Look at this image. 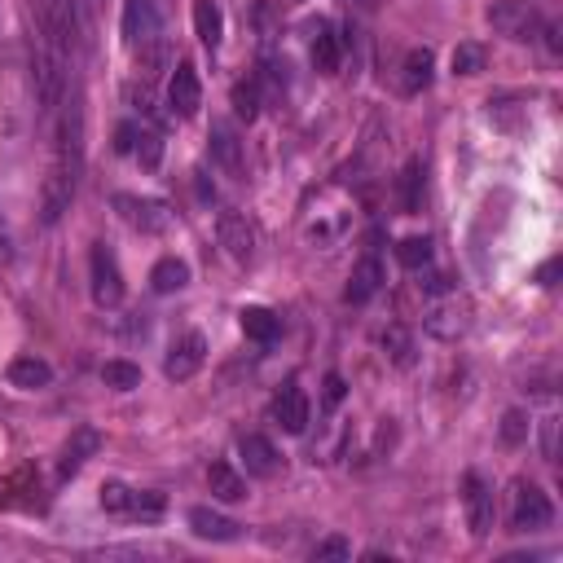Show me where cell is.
<instances>
[{
    "instance_id": "obj_1",
    "label": "cell",
    "mask_w": 563,
    "mask_h": 563,
    "mask_svg": "<svg viewBox=\"0 0 563 563\" xmlns=\"http://www.w3.org/2000/svg\"><path fill=\"white\" fill-rule=\"evenodd\" d=\"M172 0H124V44L128 49H150L168 27Z\"/></svg>"
},
{
    "instance_id": "obj_2",
    "label": "cell",
    "mask_w": 563,
    "mask_h": 563,
    "mask_svg": "<svg viewBox=\"0 0 563 563\" xmlns=\"http://www.w3.org/2000/svg\"><path fill=\"white\" fill-rule=\"evenodd\" d=\"M58 106H62V119H58V163H53V168H62L75 185H80V172H84V106H80V93H75L71 102H58Z\"/></svg>"
},
{
    "instance_id": "obj_3",
    "label": "cell",
    "mask_w": 563,
    "mask_h": 563,
    "mask_svg": "<svg viewBox=\"0 0 563 563\" xmlns=\"http://www.w3.org/2000/svg\"><path fill=\"white\" fill-rule=\"evenodd\" d=\"M489 27L506 40H533L537 27H542V14H537L533 0H493L489 5Z\"/></svg>"
},
{
    "instance_id": "obj_4",
    "label": "cell",
    "mask_w": 563,
    "mask_h": 563,
    "mask_svg": "<svg viewBox=\"0 0 563 563\" xmlns=\"http://www.w3.org/2000/svg\"><path fill=\"white\" fill-rule=\"evenodd\" d=\"M550 524H555V502H550L537 484H515L511 533H542Z\"/></svg>"
},
{
    "instance_id": "obj_5",
    "label": "cell",
    "mask_w": 563,
    "mask_h": 563,
    "mask_svg": "<svg viewBox=\"0 0 563 563\" xmlns=\"http://www.w3.org/2000/svg\"><path fill=\"white\" fill-rule=\"evenodd\" d=\"M88 278H93V300L102 308L124 304V273H119V260L106 242H97L93 256H88Z\"/></svg>"
},
{
    "instance_id": "obj_6",
    "label": "cell",
    "mask_w": 563,
    "mask_h": 563,
    "mask_svg": "<svg viewBox=\"0 0 563 563\" xmlns=\"http://www.w3.org/2000/svg\"><path fill=\"white\" fill-rule=\"evenodd\" d=\"M115 212L128 220L132 229H141V234H163L168 229V203H159V198H137V194H115Z\"/></svg>"
},
{
    "instance_id": "obj_7",
    "label": "cell",
    "mask_w": 563,
    "mask_h": 563,
    "mask_svg": "<svg viewBox=\"0 0 563 563\" xmlns=\"http://www.w3.org/2000/svg\"><path fill=\"white\" fill-rule=\"evenodd\" d=\"M216 238H220V247H225L229 260L247 264L251 256H256V229L247 225V216L220 212V216H216Z\"/></svg>"
},
{
    "instance_id": "obj_8",
    "label": "cell",
    "mask_w": 563,
    "mask_h": 563,
    "mask_svg": "<svg viewBox=\"0 0 563 563\" xmlns=\"http://www.w3.org/2000/svg\"><path fill=\"white\" fill-rule=\"evenodd\" d=\"M462 502H467V528L476 537H489V528H493V489L484 484L480 471H467V480H462Z\"/></svg>"
},
{
    "instance_id": "obj_9",
    "label": "cell",
    "mask_w": 563,
    "mask_h": 563,
    "mask_svg": "<svg viewBox=\"0 0 563 563\" xmlns=\"http://www.w3.org/2000/svg\"><path fill=\"white\" fill-rule=\"evenodd\" d=\"M203 361H207V339L190 330V335H181L172 344L168 361H163V374H168L172 383H185V379H194V374L203 370Z\"/></svg>"
},
{
    "instance_id": "obj_10",
    "label": "cell",
    "mask_w": 563,
    "mask_h": 563,
    "mask_svg": "<svg viewBox=\"0 0 563 563\" xmlns=\"http://www.w3.org/2000/svg\"><path fill=\"white\" fill-rule=\"evenodd\" d=\"M308 418H313V405H308L304 388L286 383V388L273 396V423H278L286 436H304L308 432Z\"/></svg>"
},
{
    "instance_id": "obj_11",
    "label": "cell",
    "mask_w": 563,
    "mask_h": 563,
    "mask_svg": "<svg viewBox=\"0 0 563 563\" xmlns=\"http://www.w3.org/2000/svg\"><path fill=\"white\" fill-rule=\"evenodd\" d=\"M168 106H172V115H181V119H194L198 115V106H203V84H198L194 62H181L172 71V80H168Z\"/></svg>"
},
{
    "instance_id": "obj_12",
    "label": "cell",
    "mask_w": 563,
    "mask_h": 563,
    "mask_svg": "<svg viewBox=\"0 0 563 563\" xmlns=\"http://www.w3.org/2000/svg\"><path fill=\"white\" fill-rule=\"evenodd\" d=\"M238 458H242V467H247V476H256V480H273L282 471L278 449H273V440H264V436H242Z\"/></svg>"
},
{
    "instance_id": "obj_13",
    "label": "cell",
    "mask_w": 563,
    "mask_h": 563,
    "mask_svg": "<svg viewBox=\"0 0 563 563\" xmlns=\"http://www.w3.org/2000/svg\"><path fill=\"white\" fill-rule=\"evenodd\" d=\"M308 58H313L317 75H339V62H344V44H339L335 27L326 18H317L313 27V44H308Z\"/></svg>"
},
{
    "instance_id": "obj_14",
    "label": "cell",
    "mask_w": 563,
    "mask_h": 563,
    "mask_svg": "<svg viewBox=\"0 0 563 563\" xmlns=\"http://www.w3.org/2000/svg\"><path fill=\"white\" fill-rule=\"evenodd\" d=\"M71 198H75V181L62 168H53L49 176H44V190H40V216H44V225H58L62 212L71 207Z\"/></svg>"
},
{
    "instance_id": "obj_15",
    "label": "cell",
    "mask_w": 563,
    "mask_h": 563,
    "mask_svg": "<svg viewBox=\"0 0 563 563\" xmlns=\"http://www.w3.org/2000/svg\"><path fill=\"white\" fill-rule=\"evenodd\" d=\"M97 449H102V436H97L93 427H75L71 440L62 445V458H58V480H71L75 471H80L84 462L97 454Z\"/></svg>"
},
{
    "instance_id": "obj_16",
    "label": "cell",
    "mask_w": 563,
    "mask_h": 563,
    "mask_svg": "<svg viewBox=\"0 0 563 563\" xmlns=\"http://www.w3.org/2000/svg\"><path fill=\"white\" fill-rule=\"evenodd\" d=\"M190 533L203 537V542H238L242 524L229 520V515H220V511H212V506H194L190 511Z\"/></svg>"
},
{
    "instance_id": "obj_17",
    "label": "cell",
    "mask_w": 563,
    "mask_h": 563,
    "mask_svg": "<svg viewBox=\"0 0 563 563\" xmlns=\"http://www.w3.org/2000/svg\"><path fill=\"white\" fill-rule=\"evenodd\" d=\"M379 286H383V264H379V256H361L357 269L348 273L344 300L348 304H370L374 295H379Z\"/></svg>"
},
{
    "instance_id": "obj_18",
    "label": "cell",
    "mask_w": 563,
    "mask_h": 563,
    "mask_svg": "<svg viewBox=\"0 0 563 563\" xmlns=\"http://www.w3.org/2000/svg\"><path fill=\"white\" fill-rule=\"evenodd\" d=\"M212 159H216L229 176H238V181H242V172H247V159H242V141H238V132L229 128V124H212Z\"/></svg>"
},
{
    "instance_id": "obj_19",
    "label": "cell",
    "mask_w": 563,
    "mask_h": 563,
    "mask_svg": "<svg viewBox=\"0 0 563 563\" xmlns=\"http://www.w3.org/2000/svg\"><path fill=\"white\" fill-rule=\"evenodd\" d=\"M432 71H436L432 49H410V53H405V66H401V93L418 97L427 84H432Z\"/></svg>"
},
{
    "instance_id": "obj_20",
    "label": "cell",
    "mask_w": 563,
    "mask_h": 563,
    "mask_svg": "<svg viewBox=\"0 0 563 563\" xmlns=\"http://www.w3.org/2000/svg\"><path fill=\"white\" fill-rule=\"evenodd\" d=\"M9 383H14L18 392H40L53 383V370H49V361H40V357H14L9 361Z\"/></svg>"
},
{
    "instance_id": "obj_21",
    "label": "cell",
    "mask_w": 563,
    "mask_h": 563,
    "mask_svg": "<svg viewBox=\"0 0 563 563\" xmlns=\"http://www.w3.org/2000/svg\"><path fill=\"white\" fill-rule=\"evenodd\" d=\"M190 286V264L176 260V256H163L159 264L150 269V291L154 295H176Z\"/></svg>"
},
{
    "instance_id": "obj_22",
    "label": "cell",
    "mask_w": 563,
    "mask_h": 563,
    "mask_svg": "<svg viewBox=\"0 0 563 563\" xmlns=\"http://www.w3.org/2000/svg\"><path fill=\"white\" fill-rule=\"evenodd\" d=\"M207 489H212L216 502H242L247 498V480H242L229 462H212V467H207Z\"/></svg>"
},
{
    "instance_id": "obj_23",
    "label": "cell",
    "mask_w": 563,
    "mask_h": 563,
    "mask_svg": "<svg viewBox=\"0 0 563 563\" xmlns=\"http://www.w3.org/2000/svg\"><path fill=\"white\" fill-rule=\"evenodd\" d=\"M238 322H242V335L247 339H256V344H273L278 339V313H269V308H260V304H251V308H242L238 313Z\"/></svg>"
},
{
    "instance_id": "obj_24",
    "label": "cell",
    "mask_w": 563,
    "mask_h": 563,
    "mask_svg": "<svg viewBox=\"0 0 563 563\" xmlns=\"http://www.w3.org/2000/svg\"><path fill=\"white\" fill-rule=\"evenodd\" d=\"M194 31L207 49L220 44V36H225V14H220L216 0H194Z\"/></svg>"
},
{
    "instance_id": "obj_25",
    "label": "cell",
    "mask_w": 563,
    "mask_h": 563,
    "mask_svg": "<svg viewBox=\"0 0 563 563\" xmlns=\"http://www.w3.org/2000/svg\"><path fill=\"white\" fill-rule=\"evenodd\" d=\"M427 330H432L436 339H458L462 330H467V308H462L458 300L432 308V317H427Z\"/></svg>"
},
{
    "instance_id": "obj_26",
    "label": "cell",
    "mask_w": 563,
    "mask_h": 563,
    "mask_svg": "<svg viewBox=\"0 0 563 563\" xmlns=\"http://www.w3.org/2000/svg\"><path fill=\"white\" fill-rule=\"evenodd\" d=\"M163 511H168V498H163L159 489H137V493H132V506H128L132 520L154 524V520H163Z\"/></svg>"
},
{
    "instance_id": "obj_27",
    "label": "cell",
    "mask_w": 563,
    "mask_h": 563,
    "mask_svg": "<svg viewBox=\"0 0 563 563\" xmlns=\"http://www.w3.org/2000/svg\"><path fill=\"white\" fill-rule=\"evenodd\" d=\"M383 352H388V357L401 370H410L414 366V339H410V330H405V326H388V330H383Z\"/></svg>"
},
{
    "instance_id": "obj_28",
    "label": "cell",
    "mask_w": 563,
    "mask_h": 563,
    "mask_svg": "<svg viewBox=\"0 0 563 563\" xmlns=\"http://www.w3.org/2000/svg\"><path fill=\"white\" fill-rule=\"evenodd\" d=\"M423 207V163L410 159L401 172V212H418Z\"/></svg>"
},
{
    "instance_id": "obj_29",
    "label": "cell",
    "mask_w": 563,
    "mask_h": 563,
    "mask_svg": "<svg viewBox=\"0 0 563 563\" xmlns=\"http://www.w3.org/2000/svg\"><path fill=\"white\" fill-rule=\"evenodd\" d=\"M234 115L242 119V124H256L260 119V80L234 84Z\"/></svg>"
},
{
    "instance_id": "obj_30",
    "label": "cell",
    "mask_w": 563,
    "mask_h": 563,
    "mask_svg": "<svg viewBox=\"0 0 563 563\" xmlns=\"http://www.w3.org/2000/svg\"><path fill=\"white\" fill-rule=\"evenodd\" d=\"M102 383L115 392H132V388H141V366H132V361H106Z\"/></svg>"
},
{
    "instance_id": "obj_31",
    "label": "cell",
    "mask_w": 563,
    "mask_h": 563,
    "mask_svg": "<svg viewBox=\"0 0 563 563\" xmlns=\"http://www.w3.org/2000/svg\"><path fill=\"white\" fill-rule=\"evenodd\" d=\"M396 260H401L405 264V269H423V264H432V238H401V242H396Z\"/></svg>"
},
{
    "instance_id": "obj_32",
    "label": "cell",
    "mask_w": 563,
    "mask_h": 563,
    "mask_svg": "<svg viewBox=\"0 0 563 563\" xmlns=\"http://www.w3.org/2000/svg\"><path fill=\"white\" fill-rule=\"evenodd\" d=\"M132 154H137V163L146 172H154L163 163V141H159V132H150V128H141L137 132V146H132Z\"/></svg>"
},
{
    "instance_id": "obj_33",
    "label": "cell",
    "mask_w": 563,
    "mask_h": 563,
    "mask_svg": "<svg viewBox=\"0 0 563 563\" xmlns=\"http://www.w3.org/2000/svg\"><path fill=\"white\" fill-rule=\"evenodd\" d=\"M128 506H132V489H128V484L106 480V484H102V511H110V515H128Z\"/></svg>"
},
{
    "instance_id": "obj_34",
    "label": "cell",
    "mask_w": 563,
    "mask_h": 563,
    "mask_svg": "<svg viewBox=\"0 0 563 563\" xmlns=\"http://www.w3.org/2000/svg\"><path fill=\"white\" fill-rule=\"evenodd\" d=\"M484 71V49L480 44H458L454 49V75H480Z\"/></svg>"
},
{
    "instance_id": "obj_35",
    "label": "cell",
    "mask_w": 563,
    "mask_h": 563,
    "mask_svg": "<svg viewBox=\"0 0 563 563\" xmlns=\"http://www.w3.org/2000/svg\"><path fill=\"white\" fill-rule=\"evenodd\" d=\"M502 440H506V445H524V440H528V414L524 410H506V418H502Z\"/></svg>"
},
{
    "instance_id": "obj_36",
    "label": "cell",
    "mask_w": 563,
    "mask_h": 563,
    "mask_svg": "<svg viewBox=\"0 0 563 563\" xmlns=\"http://www.w3.org/2000/svg\"><path fill=\"white\" fill-rule=\"evenodd\" d=\"M344 396H348L344 374H326V379H322V405H326V410H339V405H344Z\"/></svg>"
},
{
    "instance_id": "obj_37",
    "label": "cell",
    "mask_w": 563,
    "mask_h": 563,
    "mask_svg": "<svg viewBox=\"0 0 563 563\" xmlns=\"http://www.w3.org/2000/svg\"><path fill=\"white\" fill-rule=\"evenodd\" d=\"M542 458H546V462L559 458V418H555V414L542 418Z\"/></svg>"
},
{
    "instance_id": "obj_38",
    "label": "cell",
    "mask_w": 563,
    "mask_h": 563,
    "mask_svg": "<svg viewBox=\"0 0 563 563\" xmlns=\"http://www.w3.org/2000/svg\"><path fill=\"white\" fill-rule=\"evenodd\" d=\"M348 555H352V546L344 537H326V542L313 546V559H348Z\"/></svg>"
},
{
    "instance_id": "obj_39",
    "label": "cell",
    "mask_w": 563,
    "mask_h": 563,
    "mask_svg": "<svg viewBox=\"0 0 563 563\" xmlns=\"http://www.w3.org/2000/svg\"><path fill=\"white\" fill-rule=\"evenodd\" d=\"M137 132H141L137 124H119L115 128V150L119 154H132V146H137Z\"/></svg>"
},
{
    "instance_id": "obj_40",
    "label": "cell",
    "mask_w": 563,
    "mask_h": 563,
    "mask_svg": "<svg viewBox=\"0 0 563 563\" xmlns=\"http://www.w3.org/2000/svg\"><path fill=\"white\" fill-rule=\"evenodd\" d=\"M555 273H559V260H550V264H542V273H537V282H542V286H555Z\"/></svg>"
},
{
    "instance_id": "obj_41",
    "label": "cell",
    "mask_w": 563,
    "mask_h": 563,
    "mask_svg": "<svg viewBox=\"0 0 563 563\" xmlns=\"http://www.w3.org/2000/svg\"><path fill=\"white\" fill-rule=\"evenodd\" d=\"M348 5H352V0H348ZM357 5H370V0H357Z\"/></svg>"
}]
</instances>
